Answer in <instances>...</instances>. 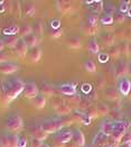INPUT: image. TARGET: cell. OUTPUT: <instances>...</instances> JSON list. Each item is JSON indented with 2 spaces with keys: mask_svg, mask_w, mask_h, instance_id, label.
<instances>
[{
  "mask_svg": "<svg viewBox=\"0 0 131 147\" xmlns=\"http://www.w3.org/2000/svg\"><path fill=\"white\" fill-rule=\"evenodd\" d=\"M5 47H6V45H5V42H3V39H0V52H2Z\"/></svg>",
  "mask_w": 131,
  "mask_h": 147,
  "instance_id": "cell-49",
  "label": "cell"
},
{
  "mask_svg": "<svg viewBox=\"0 0 131 147\" xmlns=\"http://www.w3.org/2000/svg\"><path fill=\"white\" fill-rule=\"evenodd\" d=\"M119 53H120V49H119V46H117V47H113V49H112L111 55H112V56H118Z\"/></svg>",
  "mask_w": 131,
  "mask_h": 147,
  "instance_id": "cell-48",
  "label": "cell"
},
{
  "mask_svg": "<svg viewBox=\"0 0 131 147\" xmlns=\"http://www.w3.org/2000/svg\"><path fill=\"white\" fill-rule=\"evenodd\" d=\"M60 91L65 94V96H74L76 93V89H75V86L73 84H70V83H65V84H62V86H58Z\"/></svg>",
  "mask_w": 131,
  "mask_h": 147,
  "instance_id": "cell-18",
  "label": "cell"
},
{
  "mask_svg": "<svg viewBox=\"0 0 131 147\" xmlns=\"http://www.w3.org/2000/svg\"><path fill=\"white\" fill-rule=\"evenodd\" d=\"M42 93L44 97H53L55 94V89L52 84L47 82H43L42 84Z\"/></svg>",
  "mask_w": 131,
  "mask_h": 147,
  "instance_id": "cell-23",
  "label": "cell"
},
{
  "mask_svg": "<svg viewBox=\"0 0 131 147\" xmlns=\"http://www.w3.org/2000/svg\"><path fill=\"white\" fill-rule=\"evenodd\" d=\"M124 19H126V16H124V13H122V12H119V13H117V20H118L119 23H122V22H124Z\"/></svg>",
  "mask_w": 131,
  "mask_h": 147,
  "instance_id": "cell-47",
  "label": "cell"
},
{
  "mask_svg": "<svg viewBox=\"0 0 131 147\" xmlns=\"http://www.w3.org/2000/svg\"><path fill=\"white\" fill-rule=\"evenodd\" d=\"M72 116L75 119V121H80V123H82L85 126H89L91 123V120H92L85 112H81V111H77V110L73 111L72 112Z\"/></svg>",
  "mask_w": 131,
  "mask_h": 147,
  "instance_id": "cell-10",
  "label": "cell"
},
{
  "mask_svg": "<svg viewBox=\"0 0 131 147\" xmlns=\"http://www.w3.org/2000/svg\"><path fill=\"white\" fill-rule=\"evenodd\" d=\"M109 54L107 53H100L99 54V56H97V59H99V61L101 62V63H105V62L109 61Z\"/></svg>",
  "mask_w": 131,
  "mask_h": 147,
  "instance_id": "cell-40",
  "label": "cell"
},
{
  "mask_svg": "<svg viewBox=\"0 0 131 147\" xmlns=\"http://www.w3.org/2000/svg\"><path fill=\"white\" fill-rule=\"evenodd\" d=\"M29 133L32 134L33 138H37L42 142H44L46 138L48 137V134L42 128V125L38 126V125H33L30 128H29Z\"/></svg>",
  "mask_w": 131,
  "mask_h": 147,
  "instance_id": "cell-8",
  "label": "cell"
},
{
  "mask_svg": "<svg viewBox=\"0 0 131 147\" xmlns=\"http://www.w3.org/2000/svg\"><path fill=\"white\" fill-rule=\"evenodd\" d=\"M120 147H131V144H128V143H122Z\"/></svg>",
  "mask_w": 131,
  "mask_h": 147,
  "instance_id": "cell-50",
  "label": "cell"
},
{
  "mask_svg": "<svg viewBox=\"0 0 131 147\" xmlns=\"http://www.w3.org/2000/svg\"><path fill=\"white\" fill-rule=\"evenodd\" d=\"M73 140L74 143L76 144V146L79 147H83L85 145V137H84V134L82 133V130L77 129L74 135H73Z\"/></svg>",
  "mask_w": 131,
  "mask_h": 147,
  "instance_id": "cell-20",
  "label": "cell"
},
{
  "mask_svg": "<svg viewBox=\"0 0 131 147\" xmlns=\"http://www.w3.org/2000/svg\"><path fill=\"white\" fill-rule=\"evenodd\" d=\"M27 146V139L25 137H20L18 140V147H26Z\"/></svg>",
  "mask_w": 131,
  "mask_h": 147,
  "instance_id": "cell-44",
  "label": "cell"
},
{
  "mask_svg": "<svg viewBox=\"0 0 131 147\" xmlns=\"http://www.w3.org/2000/svg\"><path fill=\"white\" fill-rule=\"evenodd\" d=\"M18 32H19V27L16 26V25H11V26H9V27H7V28L3 29V34L7 35V36H9V35H16Z\"/></svg>",
  "mask_w": 131,
  "mask_h": 147,
  "instance_id": "cell-30",
  "label": "cell"
},
{
  "mask_svg": "<svg viewBox=\"0 0 131 147\" xmlns=\"http://www.w3.org/2000/svg\"><path fill=\"white\" fill-rule=\"evenodd\" d=\"M128 16L131 17V8H129V10H128Z\"/></svg>",
  "mask_w": 131,
  "mask_h": 147,
  "instance_id": "cell-53",
  "label": "cell"
},
{
  "mask_svg": "<svg viewBox=\"0 0 131 147\" xmlns=\"http://www.w3.org/2000/svg\"><path fill=\"white\" fill-rule=\"evenodd\" d=\"M101 23L103 25H110L113 23V17L112 16H110V15H105L104 17H102V19H101Z\"/></svg>",
  "mask_w": 131,
  "mask_h": 147,
  "instance_id": "cell-38",
  "label": "cell"
},
{
  "mask_svg": "<svg viewBox=\"0 0 131 147\" xmlns=\"http://www.w3.org/2000/svg\"><path fill=\"white\" fill-rule=\"evenodd\" d=\"M116 74L118 78H123L128 74V63L124 61H120L116 65Z\"/></svg>",
  "mask_w": 131,
  "mask_h": 147,
  "instance_id": "cell-12",
  "label": "cell"
},
{
  "mask_svg": "<svg viewBox=\"0 0 131 147\" xmlns=\"http://www.w3.org/2000/svg\"><path fill=\"white\" fill-rule=\"evenodd\" d=\"M73 131L72 130H65L60 134H56L54 137V144L56 147H63L66 145L71 139H73Z\"/></svg>",
  "mask_w": 131,
  "mask_h": 147,
  "instance_id": "cell-5",
  "label": "cell"
},
{
  "mask_svg": "<svg viewBox=\"0 0 131 147\" xmlns=\"http://www.w3.org/2000/svg\"><path fill=\"white\" fill-rule=\"evenodd\" d=\"M130 90H131V82L128 80V79L123 78L122 80H120L119 91L122 96H128L129 92H130Z\"/></svg>",
  "mask_w": 131,
  "mask_h": 147,
  "instance_id": "cell-13",
  "label": "cell"
},
{
  "mask_svg": "<svg viewBox=\"0 0 131 147\" xmlns=\"http://www.w3.org/2000/svg\"><path fill=\"white\" fill-rule=\"evenodd\" d=\"M2 3H3V2H2V1H0V6H1V5H2Z\"/></svg>",
  "mask_w": 131,
  "mask_h": 147,
  "instance_id": "cell-56",
  "label": "cell"
},
{
  "mask_svg": "<svg viewBox=\"0 0 131 147\" xmlns=\"http://www.w3.org/2000/svg\"><path fill=\"white\" fill-rule=\"evenodd\" d=\"M25 83L18 78H11L2 82V100L5 103H9L24 92Z\"/></svg>",
  "mask_w": 131,
  "mask_h": 147,
  "instance_id": "cell-1",
  "label": "cell"
},
{
  "mask_svg": "<svg viewBox=\"0 0 131 147\" xmlns=\"http://www.w3.org/2000/svg\"><path fill=\"white\" fill-rule=\"evenodd\" d=\"M103 39L107 42V45H110V44L113 43V37L111 36V35H109V34H107V35H104V36H103Z\"/></svg>",
  "mask_w": 131,
  "mask_h": 147,
  "instance_id": "cell-46",
  "label": "cell"
},
{
  "mask_svg": "<svg viewBox=\"0 0 131 147\" xmlns=\"http://www.w3.org/2000/svg\"><path fill=\"white\" fill-rule=\"evenodd\" d=\"M33 33V27L30 25L28 24H25L23 26L19 27V32H18V35L21 37V38H25L26 36L30 35Z\"/></svg>",
  "mask_w": 131,
  "mask_h": 147,
  "instance_id": "cell-24",
  "label": "cell"
},
{
  "mask_svg": "<svg viewBox=\"0 0 131 147\" xmlns=\"http://www.w3.org/2000/svg\"><path fill=\"white\" fill-rule=\"evenodd\" d=\"M84 69H85V71H87L90 73H94L96 71L95 63L92 61V60H87V61H85V63H84Z\"/></svg>",
  "mask_w": 131,
  "mask_h": 147,
  "instance_id": "cell-29",
  "label": "cell"
},
{
  "mask_svg": "<svg viewBox=\"0 0 131 147\" xmlns=\"http://www.w3.org/2000/svg\"><path fill=\"white\" fill-rule=\"evenodd\" d=\"M122 140H123V143L131 144V131H129V133H126V135L123 136Z\"/></svg>",
  "mask_w": 131,
  "mask_h": 147,
  "instance_id": "cell-43",
  "label": "cell"
},
{
  "mask_svg": "<svg viewBox=\"0 0 131 147\" xmlns=\"http://www.w3.org/2000/svg\"><path fill=\"white\" fill-rule=\"evenodd\" d=\"M86 25L87 26H92V27H96V25H97V16L96 15H91L87 18Z\"/></svg>",
  "mask_w": 131,
  "mask_h": 147,
  "instance_id": "cell-34",
  "label": "cell"
},
{
  "mask_svg": "<svg viewBox=\"0 0 131 147\" xmlns=\"http://www.w3.org/2000/svg\"><path fill=\"white\" fill-rule=\"evenodd\" d=\"M64 127V125L62 123V119L60 118H54V119H48L46 121L42 123V128L49 134H55L57 131H60V129Z\"/></svg>",
  "mask_w": 131,
  "mask_h": 147,
  "instance_id": "cell-3",
  "label": "cell"
},
{
  "mask_svg": "<svg viewBox=\"0 0 131 147\" xmlns=\"http://www.w3.org/2000/svg\"><path fill=\"white\" fill-rule=\"evenodd\" d=\"M89 52L91 53V54H97L99 53V51H100V46H99V44H97V42H96V39H91L90 42H89Z\"/></svg>",
  "mask_w": 131,
  "mask_h": 147,
  "instance_id": "cell-28",
  "label": "cell"
},
{
  "mask_svg": "<svg viewBox=\"0 0 131 147\" xmlns=\"http://www.w3.org/2000/svg\"><path fill=\"white\" fill-rule=\"evenodd\" d=\"M89 147H92V146H89Z\"/></svg>",
  "mask_w": 131,
  "mask_h": 147,
  "instance_id": "cell-57",
  "label": "cell"
},
{
  "mask_svg": "<svg viewBox=\"0 0 131 147\" xmlns=\"http://www.w3.org/2000/svg\"><path fill=\"white\" fill-rule=\"evenodd\" d=\"M113 131V123L110 120H103L101 123V133L104 136H111Z\"/></svg>",
  "mask_w": 131,
  "mask_h": 147,
  "instance_id": "cell-19",
  "label": "cell"
},
{
  "mask_svg": "<svg viewBox=\"0 0 131 147\" xmlns=\"http://www.w3.org/2000/svg\"><path fill=\"white\" fill-rule=\"evenodd\" d=\"M28 57H29V61L32 62V63L39 62L40 57H42V49H39V47L30 49V51L28 52Z\"/></svg>",
  "mask_w": 131,
  "mask_h": 147,
  "instance_id": "cell-17",
  "label": "cell"
},
{
  "mask_svg": "<svg viewBox=\"0 0 131 147\" xmlns=\"http://www.w3.org/2000/svg\"><path fill=\"white\" fill-rule=\"evenodd\" d=\"M128 53L131 54V43L130 44H128Z\"/></svg>",
  "mask_w": 131,
  "mask_h": 147,
  "instance_id": "cell-52",
  "label": "cell"
},
{
  "mask_svg": "<svg viewBox=\"0 0 131 147\" xmlns=\"http://www.w3.org/2000/svg\"><path fill=\"white\" fill-rule=\"evenodd\" d=\"M39 93V89L34 82H27L25 83L24 88V94L26 98L28 99H35Z\"/></svg>",
  "mask_w": 131,
  "mask_h": 147,
  "instance_id": "cell-7",
  "label": "cell"
},
{
  "mask_svg": "<svg viewBox=\"0 0 131 147\" xmlns=\"http://www.w3.org/2000/svg\"><path fill=\"white\" fill-rule=\"evenodd\" d=\"M7 60H8V55L6 53H3V52H0V64L7 62Z\"/></svg>",
  "mask_w": 131,
  "mask_h": 147,
  "instance_id": "cell-45",
  "label": "cell"
},
{
  "mask_svg": "<svg viewBox=\"0 0 131 147\" xmlns=\"http://www.w3.org/2000/svg\"><path fill=\"white\" fill-rule=\"evenodd\" d=\"M128 96H129V98L131 99V90H130V92H129V94H128Z\"/></svg>",
  "mask_w": 131,
  "mask_h": 147,
  "instance_id": "cell-55",
  "label": "cell"
},
{
  "mask_svg": "<svg viewBox=\"0 0 131 147\" xmlns=\"http://www.w3.org/2000/svg\"><path fill=\"white\" fill-rule=\"evenodd\" d=\"M66 45L73 49H79L82 47V40L80 39V37L77 36H71L66 39Z\"/></svg>",
  "mask_w": 131,
  "mask_h": 147,
  "instance_id": "cell-14",
  "label": "cell"
},
{
  "mask_svg": "<svg viewBox=\"0 0 131 147\" xmlns=\"http://www.w3.org/2000/svg\"><path fill=\"white\" fill-rule=\"evenodd\" d=\"M104 96L107 97L109 100H118L119 99V93L116 89L113 88H109L104 90Z\"/></svg>",
  "mask_w": 131,
  "mask_h": 147,
  "instance_id": "cell-26",
  "label": "cell"
},
{
  "mask_svg": "<svg viewBox=\"0 0 131 147\" xmlns=\"http://www.w3.org/2000/svg\"><path fill=\"white\" fill-rule=\"evenodd\" d=\"M105 139H107V136H104L102 133H100V134H97V135H96V137L94 138V140H93V143H94L95 145H100V144L104 143V142H105Z\"/></svg>",
  "mask_w": 131,
  "mask_h": 147,
  "instance_id": "cell-35",
  "label": "cell"
},
{
  "mask_svg": "<svg viewBox=\"0 0 131 147\" xmlns=\"http://www.w3.org/2000/svg\"><path fill=\"white\" fill-rule=\"evenodd\" d=\"M129 10V2L128 1H121L120 2V12L124 13Z\"/></svg>",
  "mask_w": 131,
  "mask_h": 147,
  "instance_id": "cell-37",
  "label": "cell"
},
{
  "mask_svg": "<svg viewBox=\"0 0 131 147\" xmlns=\"http://www.w3.org/2000/svg\"><path fill=\"white\" fill-rule=\"evenodd\" d=\"M18 135L3 134L0 137V147H18Z\"/></svg>",
  "mask_w": 131,
  "mask_h": 147,
  "instance_id": "cell-6",
  "label": "cell"
},
{
  "mask_svg": "<svg viewBox=\"0 0 131 147\" xmlns=\"http://www.w3.org/2000/svg\"><path fill=\"white\" fill-rule=\"evenodd\" d=\"M33 32L36 35H42L44 33V23L42 22H36L34 27H33Z\"/></svg>",
  "mask_w": 131,
  "mask_h": 147,
  "instance_id": "cell-31",
  "label": "cell"
},
{
  "mask_svg": "<svg viewBox=\"0 0 131 147\" xmlns=\"http://www.w3.org/2000/svg\"><path fill=\"white\" fill-rule=\"evenodd\" d=\"M60 119H62V123L64 125V127L65 126H70V125L75 123V119L73 118V116H64Z\"/></svg>",
  "mask_w": 131,
  "mask_h": 147,
  "instance_id": "cell-33",
  "label": "cell"
},
{
  "mask_svg": "<svg viewBox=\"0 0 131 147\" xmlns=\"http://www.w3.org/2000/svg\"><path fill=\"white\" fill-rule=\"evenodd\" d=\"M56 6H57L58 11H60L62 13H69L73 9L71 2H66V1H57Z\"/></svg>",
  "mask_w": 131,
  "mask_h": 147,
  "instance_id": "cell-22",
  "label": "cell"
},
{
  "mask_svg": "<svg viewBox=\"0 0 131 147\" xmlns=\"http://www.w3.org/2000/svg\"><path fill=\"white\" fill-rule=\"evenodd\" d=\"M15 51H16L17 56H19V57H25V56L27 55V53H28V46L26 45V43H25L23 39H20L19 43L17 44V46L15 47Z\"/></svg>",
  "mask_w": 131,
  "mask_h": 147,
  "instance_id": "cell-16",
  "label": "cell"
},
{
  "mask_svg": "<svg viewBox=\"0 0 131 147\" xmlns=\"http://www.w3.org/2000/svg\"><path fill=\"white\" fill-rule=\"evenodd\" d=\"M19 70V66L11 62H5L0 64V73L2 74H12Z\"/></svg>",
  "mask_w": 131,
  "mask_h": 147,
  "instance_id": "cell-9",
  "label": "cell"
},
{
  "mask_svg": "<svg viewBox=\"0 0 131 147\" xmlns=\"http://www.w3.org/2000/svg\"><path fill=\"white\" fill-rule=\"evenodd\" d=\"M96 111H97V115H100V116H105V115L109 113V107H107V105L101 103V105H99V106L96 107Z\"/></svg>",
  "mask_w": 131,
  "mask_h": 147,
  "instance_id": "cell-32",
  "label": "cell"
},
{
  "mask_svg": "<svg viewBox=\"0 0 131 147\" xmlns=\"http://www.w3.org/2000/svg\"><path fill=\"white\" fill-rule=\"evenodd\" d=\"M91 90H92L91 84H89V83H83L82 84V91H83L84 93H90Z\"/></svg>",
  "mask_w": 131,
  "mask_h": 147,
  "instance_id": "cell-41",
  "label": "cell"
},
{
  "mask_svg": "<svg viewBox=\"0 0 131 147\" xmlns=\"http://www.w3.org/2000/svg\"><path fill=\"white\" fill-rule=\"evenodd\" d=\"M128 74L131 75V62L130 63H128Z\"/></svg>",
  "mask_w": 131,
  "mask_h": 147,
  "instance_id": "cell-51",
  "label": "cell"
},
{
  "mask_svg": "<svg viewBox=\"0 0 131 147\" xmlns=\"http://www.w3.org/2000/svg\"><path fill=\"white\" fill-rule=\"evenodd\" d=\"M23 40L26 43V45H27L28 47H30V49L37 47V45H38V43H39L38 35H36L34 33H32L30 35H28V36L25 37V38H23Z\"/></svg>",
  "mask_w": 131,
  "mask_h": 147,
  "instance_id": "cell-15",
  "label": "cell"
},
{
  "mask_svg": "<svg viewBox=\"0 0 131 147\" xmlns=\"http://www.w3.org/2000/svg\"><path fill=\"white\" fill-rule=\"evenodd\" d=\"M19 37H17L16 35H9V36H6L3 42H5V45L9 49H15L17 46V44L19 43Z\"/></svg>",
  "mask_w": 131,
  "mask_h": 147,
  "instance_id": "cell-21",
  "label": "cell"
},
{
  "mask_svg": "<svg viewBox=\"0 0 131 147\" xmlns=\"http://www.w3.org/2000/svg\"><path fill=\"white\" fill-rule=\"evenodd\" d=\"M62 33H63L62 28H58V29H53V30H50V32L48 33V36L50 37V38H58V37H60Z\"/></svg>",
  "mask_w": 131,
  "mask_h": 147,
  "instance_id": "cell-36",
  "label": "cell"
},
{
  "mask_svg": "<svg viewBox=\"0 0 131 147\" xmlns=\"http://www.w3.org/2000/svg\"><path fill=\"white\" fill-rule=\"evenodd\" d=\"M43 145H44V143L37 138H33L30 140V147H42Z\"/></svg>",
  "mask_w": 131,
  "mask_h": 147,
  "instance_id": "cell-39",
  "label": "cell"
},
{
  "mask_svg": "<svg viewBox=\"0 0 131 147\" xmlns=\"http://www.w3.org/2000/svg\"><path fill=\"white\" fill-rule=\"evenodd\" d=\"M24 9V15L25 17H32V16H34L36 12V6L34 3H30V2H28V3H26L25 5V7L23 8Z\"/></svg>",
  "mask_w": 131,
  "mask_h": 147,
  "instance_id": "cell-25",
  "label": "cell"
},
{
  "mask_svg": "<svg viewBox=\"0 0 131 147\" xmlns=\"http://www.w3.org/2000/svg\"><path fill=\"white\" fill-rule=\"evenodd\" d=\"M34 106L36 109H43L46 106V98L44 96H37L34 99Z\"/></svg>",
  "mask_w": 131,
  "mask_h": 147,
  "instance_id": "cell-27",
  "label": "cell"
},
{
  "mask_svg": "<svg viewBox=\"0 0 131 147\" xmlns=\"http://www.w3.org/2000/svg\"><path fill=\"white\" fill-rule=\"evenodd\" d=\"M42 147H50V146H49V145H47V144H44Z\"/></svg>",
  "mask_w": 131,
  "mask_h": 147,
  "instance_id": "cell-54",
  "label": "cell"
},
{
  "mask_svg": "<svg viewBox=\"0 0 131 147\" xmlns=\"http://www.w3.org/2000/svg\"><path fill=\"white\" fill-rule=\"evenodd\" d=\"M60 19H54L52 23H50V27L53 28V29H58V28H60Z\"/></svg>",
  "mask_w": 131,
  "mask_h": 147,
  "instance_id": "cell-42",
  "label": "cell"
},
{
  "mask_svg": "<svg viewBox=\"0 0 131 147\" xmlns=\"http://www.w3.org/2000/svg\"><path fill=\"white\" fill-rule=\"evenodd\" d=\"M54 110H55L57 116H63V117L64 116H69L73 112L71 106L69 103H65V102H62L60 106H57Z\"/></svg>",
  "mask_w": 131,
  "mask_h": 147,
  "instance_id": "cell-11",
  "label": "cell"
},
{
  "mask_svg": "<svg viewBox=\"0 0 131 147\" xmlns=\"http://www.w3.org/2000/svg\"><path fill=\"white\" fill-rule=\"evenodd\" d=\"M127 128H128V125L126 121H122V120L116 121L113 123V131H112V135H111L112 139L117 143L122 140L123 136L127 133Z\"/></svg>",
  "mask_w": 131,
  "mask_h": 147,
  "instance_id": "cell-4",
  "label": "cell"
},
{
  "mask_svg": "<svg viewBox=\"0 0 131 147\" xmlns=\"http://www.w3.org/2000/svg\"><path fill=\"white\" fill-rule=\"evenodd\" d=\"M24 128V120L20 116L18 115H12L10 116L7 121H6V129L10 133V134H19Z\"/></svg>",
  "mask_w": 131,
  "mask_h": 147,
  "instance_id": "cell-2",
  "label": "cell"
}]
</instances>
